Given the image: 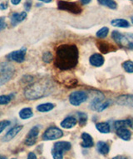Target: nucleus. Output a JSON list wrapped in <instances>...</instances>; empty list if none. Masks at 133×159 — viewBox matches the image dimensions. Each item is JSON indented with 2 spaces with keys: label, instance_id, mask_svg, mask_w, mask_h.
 <instances>
[{
  "label": "nucleus",
  "instance_id": "obj_19",
  "mask_svg": "<svg viewBox=\"0 0 133 159\" xmlns=\"http://www.w3.org/2000/svg\"><path fill=\"white\" fill-rule=\"evenodd\" d=\"M97 148H98V151L102 155L108 154L109 151H110V148H109L108 144L106 143H104V142H98Z\"/></svg>",
  "mask_w": 133,
  "mask_h": 159
},
{
  "label": "nucleus",
  "instance_id": "obj_43",
  "mask_svg": "<svg viewBox=\"0 0 133 159\" xmlns=\"http://www.w3.org/2000/svg\"><path fill=\"white\" fill-rule=\"evenodd\" d=\"M131 22H132V24H133V16L131 17Z\"/></svg>",
  "mask_w": 133,
  "mask_h": 159
},
{
  "label": "nucleus",
  "instance_id": "obj_14",
  "mask_svg": "<svg viewBox=\"0 0 133 159\" xmlns=\"http://www.w3.org/2000/svg\"><path fill=\"white\" fill-rule=\"evenodd\" d=\"M26 17H27V13H25V12H22L20 14H19V13H14L11 16L12 25L15 26L17 24L22 22Z\"/></svg>",
  "mask_w": 133,
  "mask_h": 159
},
{
  "label": "nucleus",
  "instance_id": "obj_10",
  "mask_svg": "<svg viewBox=\"0 0 133 159\" xmlns=\"http://www.w3.org/2000/svg\"><path fill=\"white\" fill-rule=\"evenodd\" d=\"M23 129V126H16L13 127L11 130H9L6 135L3 137V142H9V141H11L14 137H15L18 135L21 130Z\"/></svg>",
  "mask_w": 133,
  "mask_h": 159
},
{
  "label": "nucleus",
  "instance_id": "obj_6",
  "mask_svg": "<svg viewBox=\"0 0 133 159\" xmlns=\"http://www.w3.org/2000/svg\"><path fill=\"white\" fill-rule=\"evenodd\" d=\"M63 136V132L61 129L56 126H51L45 131L44 134V140L52 141L59 139Z\"/></svg>",
  "mask_w": 133,
  "mask_h": 159
},
{
  "label": "nucleus",
  "instance_id": "obj_21",
  "mask_svg": "<svg viewBox=\"0 0 133 159\" xmlns=\"http://www.w3.org/2000/svg\"><path fill=\"white\" fill-rule=\"evenodd\" d=\"M33 116V113L32 111L31 108H23L19 111V116L23 120H26V119H29Z\"/></svg>",
  "mask_w": 133,
  "mask_h": 159
},
{
  "label": "nucleus",
  "instance_id": "obj_15",
  "mask_svg": "<svg viewBox=\"0 0 133 159\" xmlns=\"http://www.w3.org/2000/svg\"><path fill=\"white\" fill-rule=\"evenodd\" d=\"M81 139H82L81 147H83L85 148H92L93 146V137H91L89 134H87L86 132H83L81 134Z\"/></svg>",
  "mask_w": 133,
  "mask_h": 159
},
{
  "label": "nucleus",
  "instance_id": "obj_11",
  "mask_svg": "<svg viewBox=\"0 0 133 159\" xmlns=\"http://www.w3.org/2000/svg\"><path fill=\"white\" fill-rule=\"evenodd\" d=\"M90 64L93 66H95V67H100L104 64V58L103 56L100 54H93L89 59Z\"/></svg>",
  "mask_w": 133,
  "mask_h": 159
},
{
  "label": "nucleus",
  "instance_id": "obj_25",
  "mask_svg": "<svg viewBox=\"0 0 133 159\" xmlns=\"http://www.w3.org/2000/svg\"><path fill=\"white\" fill-rule=\"evenodd\" d=\"M108 33H109L108 28L107 27L102 28L101 30H99L97 32V37H98V38H100V39L106 38V36H107V34H108Z\"/></svg>",
  "mask_w": 133,
  "mask_h": 159
},
{
  "label": "nucleus",
  "instance_id": "obj_7",
  "mask_svg": "<svg viewBox=\"0 0 133 159\" xmlns=\"http://www.w3.org/2000/svg\"><path fill=\"white\" fill-rule=\"evenodd\" d=\"M87 100V94L85 91H75L69 96V102L73 106L77 107Z\"/></svg>",
  "mask_w": 133,
  "mask_h": 159
},
{
  "label": "nucleus",
  "instance_id": "obj_22",
  "mask_svg": "<svg viewBox=\"0 0 133 159\" xmlns=\"http://www.w3.org/2000/svg\"><path fill=\"white\" fill-rule=\"evenodd\" d=\"M96 127H97V129H98L101 133H104V134L109 133L110 131H111L109 124L106 123V122H100V123H98L96 125Z\"/></svg>",
  "mask_w": 133,
  "mask_h": 159
},
{
  "label": "nucleus",
  "instance_id": "obj_29",
  "mask_svg": "<svg viewBox=\"0 0 133 159\" xmlns=\"http://www.w3.org/2000/svg\"><path fill=\"white\" fill-rule=\"evenodd\" d=\"M12 96H0V105H7L11 102Z\"/></svg>",
  "mask_w": 133,
  "mask_h": 159
},
{
  "label": "nucleus",
  "instance_id": "obj_13",
  "mask_svg": "<svg viewBox=\"0 0 133 159\" xmlns=\"http://www.w3.org/2000/svg\"><path fill=\"white\" fill-rule=\"evenodd\" d=\"M77 122V121L76 118L73 117V116H68L61 122V126L66 129L73 128V126H76Z\"/></svg>",
  "mask_w": 133,
  "mask_h": 159
},
{
  "label": "nucleus",
  "instance_id": "obj_1",
  "mask_svg": "<svg viewBox=\"0 0 133 159\" xmlns=\"http://www.w3.org/2000/svg\"><path fill=\"white\" fill-rule=\"evenodd\" d=\"M78 49L75 44H62L56 49L54 64L62 70L73 69L78 63Z\"/></svg>",
  "mask_w": 133,
  "mask_h": 159
},
{
  "label": "nucleus",
  "instance_id": "obj_17",
  "mask_svg": "<svg viewBox=\"0 0 133 159\" xmlns=\"http://www.w3.org/2000/svg\"><path fill=\"white\" fill-rule=\"evenodd\" d=\"M117 135L124 141H129L131 137V133L127 128H120L117 130Z\"/></svg>",
  "mask_w": 133,
  "mask_h": 159
},
{
  "label": "nucleus",
  "instance_id": "obj_2",
  "mask_svg": "<svg viewBox=\"0 0 133 159\" xmlns=\"http://www.w3.org/2000/svg\"><path fill=\"white\" fill-rule=\"evenodd\" d=\"M49 85L44 81H38L27 85L24 91L25 97L28 100H38L48 95Z\"/></svg>",
  "mask_w": 133,
  "mask_h": 159
},
{
  "label": "nucleus",
  "instance_id": "obj_28",
  "mask_svg": "<svg viewBox=\"0 0 133 159\" xmlns=\"http://www.w3.org/2000/svg\"><path fill=\"white\" fill-rule=\"evenodd\" d=\"M77 117H78L79 124H80L81 126H83V125L86 124L87 120V116L86 113L77 112Z\"/></svg>",
  "mask_w": 133,
  "mask_h": 159
},
{
  "label": "nucleus",
  "instance_id": "obj_41",
  "mask_svg": "<svg viewBox=\"0 0 133 159\" xmlns=\"http://www.w3.org/2000/svg\"><path fill=\"white\" fill-rule=\"evenodd\" d=\"M39 1H42L44 3H50V2H52V0H39Z\"/></svg>",
  "mask_w": 133,
  "mask_h": 159
},
{
  "label": "nucleus",
  "instance_id": "obj_18",
  "mask_svg": "<svg viewBox=\"0 0 133 159\" xmlns=\"http://www.w3.org/2000/svg\"><path fill=\"white\" fill-rule=\"evenodd\" d=\"M111 25L114 27L119 28H128L130 26V24L127 20L123 19H113L111 22Z\"/></svg>",
  "mask_w": 133,
  "mask_h": 159
},
{
  "label": "nucleus",
  "instance_id": "obj_23",
  "mask_svg": "<svg viewBox=\"0 0 133 159\" xmlns=\"http://www.w3.org/2000/svg\"><path fill=\"white\" fill-rule=\"evenodd\" d=\"M54 108V105L52 103H44V104H41L37 107V110L40 112H48L52 111Z\"/></svg>",
  "mask_w": 133,
  "mask_h": 159
},
{
  "label": "nucleus",
  "instance_id": "obj_38",
  "mask_svg": "<svg viewBox=\"0 0 133 159\" xmlns=\"http://www.w3.org/2000/svg\"><path fill=\"white\" fill-rule=\"evenodd\" d=\"M11 2L14 5H18L21 2V0H11Z\"/></svg>",
  "mask_w": 133,
  "mask_h": 159
},
{
  "label": "nucleus",
  "instance_id": "obj_42",
  "mask_svg": "<svg viewBox=\"0 0 133 159\" xmlns=\"http://www.w3.org/2000/svg\"><path fill=\"white\" fill-rule=\"evenodd\" d=\"M0 159H6V157L4 156H0Z\"/></svg>",
  "mask_w": 133,
  "mask_h": 159
},
{
  "label": "nucleus",
  "instance_id": "obj_8",
  "mask_svg": "<svg viewBox=\"0 0 133 159\" xmlns=\"http://www.w3.org/2000/svg\"><path fill=\"white\" fill-rule=\"evenodd\" d=\"M25 55H26V49H22L9 54L8 55V58L12 61H16L18 63H21L25 60Z\"/></svg>",
  "mask_w": 133,
  "mask_h": 159
},
{
  "label": "nucleus",
  "instance_id": "obj_24",
  "mask_svg": "<svg viewBox=\"0 0 133 159\" xmlns=\"http://www.w3.org/2000/svg\"><path fill=\"white\" fill-rule=\"evenodd\" d=\"M100 4L103 6H106L109 8L111 9H116L117 7V3L115 2L114 0H98Z\"/></svg>",
  "mask_w": 133,
  "mask_h": 159
},
{
  "label": "nucleus",
  "instance_id": "obj_16",
  "mask_svg": "<svg viewBox=\"0 0 133 159\" xmlns=\"http://www.w3.org/2000/svg\"><path fill=\"white\" fill-rule=\"evenodd\" d=\"M71 147H72V145H71V143H68V142H57V143H56L54 144V148H53V149L63 152L70 150Z\"/></svg>",
  "mask_w": 133,
  "mask_h": 159
},
{
  "label": "nucleus",
  "instance_id": "obj_12",
  "mask_svg": "<svg viewBox=\"0 0 133 159\" xmlns=\"http://www.w3.org/2000/svg\"><path fill=\"white\" fill-rule=\"evenodd\" d=\"M98 45L101 52L103 53V54H107V53L116 50L114 46L112 44H110L109 43H107V42H98Z\"/></svg>",
  "mask_w": 133,
  "mask_h": 159
},
{
  "label": "nucleus",
  "instance_id": "obj_45",
  "mask_svg": "<svg viewBox=\"0 0 133 159\" xmlns=\"http://www.w3.org/2000/svg\"><path fill=\"white\" fill-rule=\"evenodd\" d=\"M131 1H133V0H131Z\"/></svg>",
  "mask_w": 133,
  "mask_h": 159
},
{
  "label": "nucleus",
  "instance_id": "obj_4",
  "mask_svg": "<svg viewBox=\"0 0 133 159\" xmlns=\"http://www.w3.org/2000/svg\"><path fill=\"white\" fill-rule=\"evenodd\" d=\"M15 73V69L8 62H0V86L12 79Z\"/></svg>",
  "mask_w": 133,
  "mask_h": 159
},
{
  "label": "nucleus",
  "instance_id": "obj_33",
  "mask_svg": "<svg viewBox=\"0 0 133 159\" xmlns=\"http://www.w3.org/2000/svg\"><path fill=\"white\" fill-rule=\"evenodd\" d=\"M36 139L37 138H29V137H27L25 139V144L27 146H33V144H35Z\"/></svg>",
  "mask_w": 133,
  "mask_h": 159
},
{
  "label": "nucleus",
  "instance_id": "obj_27",
  "mask_svg": "<svg viewBox=\"0 0 133 159\" xmlns=\"http://www.w3.org/2000/svg\"><path fill=\"white\" fill-rule=\"evenodd\" d=\"M38 133H39V128H38V126H33V128L29 131L27 137H29V138H37V137L38 136Z\"/></svg>",
  "mask_w": 133,
  "mask_h": 159
},
{
  "label": "nucleus",
  "instance_id": "obj_9",
  "mask_svg": "<svg viewBox=\"0 0 133 159\" xmlns=\"http://www.w3.org/2000/svg\"><path fill=\"white\" fill-rule=\"evenodd\" d=\"M117 104L133 107V95H124L119 96L117 100Z\"/></svg>",
  "mask_w": 133,
  "mask_h": 159
},
{
  "label": "nucleus",
  "instance_id": "obj_36",
  "mask_svg": "<svg viewBox=\"0 0 133 159\" xmlns=\"http://www.w3.org/2000/svg\"><path fill=\"white\" fill-rule=\"evenodd\" d=\"M27 159H37V157H36L35 153H33V152H29L28 157H27Z\"/></svg>",
  "mask_w": 133,
  "mask_h": 159
},
{
  "label": "nucleus",
  "instance_id": "obj_30",
  "mask_svg": "<svg viewBox=\"0 0 133 159\" xmlns=\"http://www.w3.org/2000/svg\"><path fill=\"white\" fill-rule=\"evenodd\" d=\"M63 152L60 151H57V150H55V149H52V155L53 159H63Z\"/></svg>",
  "mask_w": 133,
  "mask_h": 159
},
{
  "label": "nucleus",
  "instance_id": "obj_5",
  "mask_svg": "<svg viewBox=\"0 0 133 159\" xmlns=\"http://www.w3.org/2000/svg\"><path fill=\"white\" fill-rule=\"evenodd\" d=\"M58 8L62 10L70 12L73 14H80L81 12V8L79 4L73 2H68V1H59L58 3Z\"/></svg>",
  "mask_w": 133,
  "mask_h": 159
},
{
  "label": "nucleus",
  "instance_id": "obj_39",
  "mask_svg": "<svg viewBox=\"0 0 133 159\" xmlns=\"http://www.w3.org/2000/svg\"><path fill=\"white\" fill-rule=\"evenodd\" d=\"M92 0H81V2L82 4H88Z\"/></svg>",
  "mask_w": 133,
  "mask_h": 159
},
{
  "label": "nucleus",
  "instance_id": "obj_20",
  "mask_svg": "<svg viewBox=\"0 0 133 159\" xmlns=\"http://www.w3.org/2000/svg\"><path fill=\"white\" fill-rule=\"evenodd\" d=\"M132 121L131 119H127V120H121V121H117L115 122V128L120 129V128H127L129 126H131Z\"/></svg>",
  "mask_w": 133,
  "mask_h": 159
},
{
  "label": "nucleus",
  "instance_id": "obj_37",
  "mask_svg": "<svg viewBox=\"0 0 133 159\" xmlns=\"http://www.w3.org/2000/svg\"><path fill=\"white\" fill-rule=\"evenodd\" d=\"M7 8H8V4L7 3H1L0 4V8L1 9H6Z\"/></svg>",
  "mask_w": 133,
  "mask_h": 159
},
{
  "label": "nucleus",
  "instance_id": "obj_31",
  "mask_svg": "<svg viewBox=\"0 0 133 159\" xmlns=\"http://www.w3.org/2000/svg\"><path fill=\"white\" fill-rule=\"evenodd\" d=\"M43 60L46 63H50L52 60V55L50 52H45L43 55Z\"/></svg>",
  "mask_w": 133,
  "mask_h": 159
},
{
  "label": "nucleus",
  "instance_id": "obj_26",
  "mask_svg": "<svg viewBox=\"0 0 133 159\" xmlns=\"http://www.w3.org/2000/svg\"><path fill=\"white\" fill-rule=\"evenodd\" d=\"M122 67L128 73H133V62L131 61H127L122 64Z\"/></svg>",
  "mask_w": 133,
  "mask_h": 159
},
{
  "label": "nucleus",
  "instance_id": "obj_35",
  "mask_svg": "<svg viewBox=\"0 0 133 159\" xmlns=\"http://www.w3.org/2000/svg\"><path fill=\"white\" fill-rule=\"evenodd\" d=\"M6 24L4 22V18H0V30H3V28H5Z\"/></svg>",
  "mask_w": 133,
  "mask_h": 159
},
{
  "label": "nucleus",
  "instance_id": "obj_40",
  "mask_svg": "<svg viewBox=\"0 0 133 159\" xmlns=\"http://www.w3.org/2000/svg\"><path fill=\"white\" fill-rule=\"evenodd\" d=\"M112 159H127V157H125L123 156H117L115 157H113Z\"/></svg>",
  "mask_w": 133,
  "mask_h": 159
},
{
  "label": "nucleus",
  "instance_id": "obj_44",
  "mask_svg": "<svg viewBox=\"0 0 133 159\" xmlns=\"http://www.w3.org/2000/svg\"><path fill=\"white\" fill-rule=\"evenodd\" d=\"M12 159H16V158H12Z\"/></svg>",
  "mask_w": 133,
  "mask_h": 159
},
{
  "label": "nucleus",
  "instance_id": "obj_32",
  "mask_svg": "<svg viewBox=\"0 0 133 159\" xmlns=\"http://www.w3.org/2000/svg\"><path fill=\"white\" fill-rule=\"evenodd\" d=\"M9 124H10V121H0V133L2 132H3V130H4L7 126H9Z\"/></svg>",
  "mask_w": 133,
  "mask_h": 159
},
{
  "label": "nucleus",
  "instance_id": "obj_34",
  "mask_svg": "<svg viewBox=\"0 0 133 159\" xmlns=\"http://www.w3.org/2000/svg\"><path fill=\"white\" fill-rule=\"evenodd\" d=\"M31 5H32V1L31 0H27V2L25 3V8H26V10L28 11L30 10V8H31Z\"/></svg>",
  "mask_w": 133,
  "mask_h": 159
},
{
  "label": "nucleus",
  "instance_id": "obj_3",
  "mask_svg": "<svg viewBox=\"0 0 133 159\" xmlns=\"http://www.w3.org/2000/svg\"><path fill=\"white\" fill-rule=\"evenodd\" d=\"M111 37L120 46L133 49V34H121L118 31H113Z\"/></svg>",
  "mask_w": 133,
  "mask_h": 159
}]
</instances>
